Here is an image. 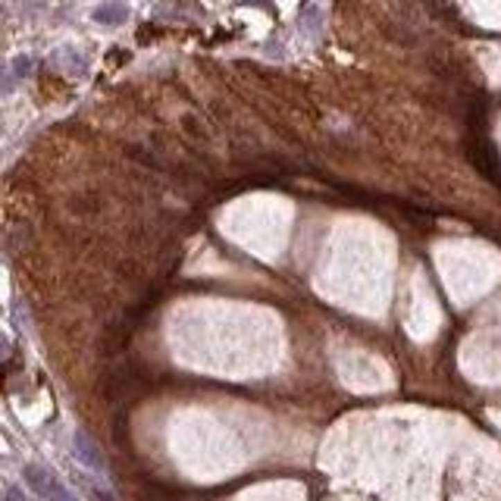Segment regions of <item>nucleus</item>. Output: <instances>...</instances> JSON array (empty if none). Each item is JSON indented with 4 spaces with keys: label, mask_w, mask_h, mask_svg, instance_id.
I'll use <instances>...</instances> for the list:
<instances>
[{
    "label": "nucleus",
    "mask_w": 501,
    "mask_h": 501,
    "mask_svg": "<svg viewBox=\"0 0 501 501\" xmlns=\"http://www.w3.org/2000/svg\"><path fill=\"white\" fill-rule=\"evenodd\" d=\"M22 482H26L41 501H78V495L72 492L57 473H51V470L41 467V464H26V467H22Z\"/></svg>",
    "instance_id": "1"
},
{
    "label": "nucleus",
    "mask_w": 501,
    "mask_h": 501,
    "mask_svg": "<svg viewBox=\"0 0 501 501\" xmlns=\"http://www.w3.org/2000/svg\"><path fill=\"white\" fill-rule=\"evenodd\" d=\"M3 501H28V498H26V492H22L19 486L7 482V486H3Z\"/></svg>",
    "instance_id": "5"
},
{
    "label": "nucleus",
    "mask_w": 501,
    "mask_h": 501,
    "mask_svg": "<svg viewBox=\"0 0 501 501\" xmlns=\"http://www.w3.org/2000/svg\"><path fill=\"white\" fill-rule=\"evenodd\" d=\"M72 457H76L82 467L94 470V473H104L107 470V461H104V455H100V448L94 445V439L82 430L72 432Z\"/></svg>",
    "instance_id": "2"
},
{
    "label": "nucleus",
    "mask_w": 501,
    "mask_h": 501,
    "mask_svg": "<svg viewBox=\"0 0 501 501\" xmlns=\"http://www.w3.org/2000/svg\"><path fill=\"white\" fill-rule=\"evenodd\" d=\"M13 66H16V72H19V78H26L28 69H32V60H28V57H16Z\"/></svg>",
    "instance_id": "6"
},
{
    "label": "nucleus",
    "mask_w": 501,
    "mask_h": 501,
    "mask_svg": "<svg viewBox=\"0 0 501 501\" xmlns=\"http://www.w3.org/2000/svg\"><path fill=\"white\" fill-rule=\"evenodd\" d=\"M125 16H129V10L125 7H100V10H94V19L104 22V26H119Z\"/></svg>",
    "instance_id": "4"
},
{
    "label": "nucleus",
    "mask_w": 501,
    "mask_h": 501,
    "mask_svg": "<svg viewBox=\"0 0 501 501\" xmlns=\"http://www.w3.org/2000/svg\"><path fill=\"white\" fill-rule=\"evenodd\" d=\"M76 482H78V486H82V489H85V495H88V498H91V501H116V495H113L107 486H100V482H94L91 476L78 473V476H76Z\"/></svg>",
    "instance_id": "3"
}]
</instances>
